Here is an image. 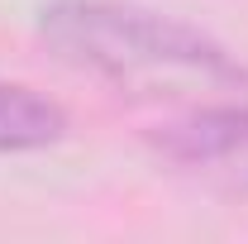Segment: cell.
<instances>
[{
  "mask_svg": "<svg viewBox=\"0 0 248 244\" xmlns=\"http://www.w3.org/2000/svg\"><path fill=\"white\" fill-rule=\"evenodd\" d=\"M38 43L134 101L248 96V67L215 34L139 0H48L33 19Z\"/></svg>",
  "mask_w": 248,
  "mask_h": 244,
  "instance_id": "6da1fadb",
  "label": "cell"
},
{
  "mask_svg": "<svg viewBox=\"0 0 248 244\" xmlns=\"http://www.w3.org/2000/svg\"><path fill=\"white\" fill-rule=\"evenodd\" d=\"M148 149L196 182L248 196V96L182 105L177 115L148 124Z\"/></svg>",
  "mask_w": 248,
  "mask_h": 244,
  "instance_id": "7a4b0ae2",
  "label": "cell"
},
{
  "mask_svg": "<svg viewBox=\"0 0 248 244\" xmlns=\"http://www.w3.org/2000/svg\"><path fill=\"white\" fill-rule=\"evenodd\" d=\"M67 110L29 82L0 77V153H43L67 139Z\"/></svg>",
  "mask_w": 248,
  "mask_h": 244,
  "instance_id": "3957f363",
  "label": "cell"
}]
</instances>
